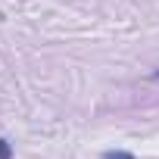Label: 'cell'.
Listing matches in <instances>:
<instances>
[{"instance_id": "6da1fadb", "label": "cell", "mask_w": 159, "mask_h": 159, "mask_svg": "<svg viewBox=\"0 0 159 159\" xmlns=\"http://www.w3.org/2000/svg\"><path fill=\"white\" fill-rule=\"evenodd\" d=\"M103 159H134V153H128V150H106Z\"/></svg>"}, {"instance_id": "7a4b0ae2", "label": "cell", "mask_w": 159, "mask_h": 159, "mask_svg": "<svg viewBox=\"0 0 159 159\" xmlns=\"http://www.w3.org/2000/svg\"><path fill=\"white\" fill-rule=\"evenodd\" d=\"M0 159H13V143L7 137H0Z\"/></svg>"}, {"instance_id": "3957f363", "label": "cell", "mask_w": 159, "mask_h": 159, "mask_svg": "<svg viewBox=\"0 0 159 159\" xmlns=\"http://www.w3.org/2000/svg\"><path fill=\"white\" fill-rule=\"evenodd\" d=\"M153 78H156V81H159V69H156V72H153Z\"/></svg>"}]
</instances>
